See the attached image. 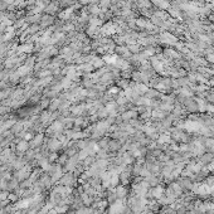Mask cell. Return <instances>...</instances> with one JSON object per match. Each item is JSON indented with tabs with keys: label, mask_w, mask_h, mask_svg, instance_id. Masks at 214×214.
I'll return each instance as SVG.
<instances>
[{
	"label": "cell",
	"mask_w": 214,
	"mask_h": 214,
	"mask_svg": "<svg viewBox=\"0 0 214 214\" xmlns=\"http://www.w3.org/2000/svg\"><path fill=\"white\" fill-rule=\"evenodd\" d=\"M97 117L98 118H107L108 117V111L106 110V107L104 106V107H101V108H98L97 110Z\"/></svg>",
	"instance_id": "6"
},
{
	"label": "cell",
	"mask_w": 214,
	"mask_h": 214,
	"mask_svg": "<svg viewBox=\"0 0 214 214\" xmlns=\"http://www.w3.org/2000/svg\"><path fill=\"white\" fill-rule=\"evenodd\" d=\"M48 106H49V101L44 98V100L42 101V107H43V108H46V107H48Z\"/></svg>",
	"instance_id": "18"
},
{
	"label": "cell",
	"mask_w": 214,
	"mask_h": 214,
	"mask_svg": "<svg viewBox=\"0 0 214 214\" xmlns=\"http://www.w3.org/2000/svg\"><path fill=\"white\" fill-rule=\"evenodd\" d=\"M54 23H56V18H54V16L46 14V15H42V19L39 22V27H40V29H44V28L50 27V25H53Z\"/></svg>",
	"instance_id": "1"
},
{
	"label": "cell",
	"mask_w": 214,
	"mask_h": 214,
	"mask_svg": "<svg viewBox=\"0 0 214 214\" xmlns=\"http://www.w3.org/2000/svg\"><path fill=\"white\" fill-rule=\"evenodd\" d=\"M91 64H92L93 67H95V70H100V68H104V67H105V61H104L102 58L95 56V58L92 59Z\"/></svg>",
	"instance_id": "2"
},
{
	"label": "cell",
	"mask_w": 214,
	"mask_h": 214,
	"mask_svg": "<svg viewBox=\"0 0 214 214\" xmlns=\"http://www.w3.org/2000/svg\"><path fill=\"white\" fill-rule=\"evenodd\" d=\"M22 124H15V125H13V128H12V134L14 135V134H18L19 131H22Z\"/></svg>",
	"instance_id": "13"
},
{
	"label": "cell",
	"mask_w": 214,
	"mask_h": 214,
	"mask_svg": "<svg viewBox=\"0 0 214 214\" xmlns=\"http://www.w3.org/2000/svg\"><path fill=\"white\" fill-rule=\"evenodd\" d=\"M118 92H120L118 86H116V87H112V88L108 90V93H111V95H114V93H118Z\"/></svg>",
	"instance_id": "15"
},
{
	"label": "cell",
	"mask_w": 214,
	"mask_h": 214,
	"mask_svg": "<svg viewBox=\"0 0 214 214\" xmlns=\"http://www.w3.org/2000/svg\"><path fill=\"white\" fill-rule=\"evenodd\" d=\"M42 142H43V136H42V135H38V136H36L34 141L30 142V146H33V148H39L40 145H42Z\"/></svg>",
	"instance_id": "8"
},
{
	"label": "cell",
	"mask_w": 214,
	"mask_h": 214,
	"mask_svg": "<svg viewBox=\"0 0 214 214\" xmlns=\"http://www.w3.org/2000/svg\"><path fill=\"white\" fill-rule=\"evenodd\" d=\"M93 160H95V159H93L92 156H90L88 159H86V161H84V165H86V166H88V165H91V164H92V162H93Z\"/></svg>",
	"instance_id": "17"
},
{
	"label": "cell",
	"mask_w": 214,
	"mask_h": 214,
	"mask_svg": "<svg viewBox=\"0 0 214 214\" xmlns=\"http://www.w3.org/2000/svg\"><path fill=\"white\" fill-rule=\"evenodd\" d=\"M117 86H118V87H121V88H124V90H127L128 87H130V81L124 78V80L117 82Z\"/></svg>",
	"instance_id": "9"
},
{
	"label": "cell",
	"mask_w": 214,
	"mask_h": 214,
	"mask_svg": "<svg viewBox=\"0 0 214 214\" xmlns=\"http://www.w3.org/2000/svg\"><path fill=\"white\" fill-rule=\"evenodd\" d=\"M73 183V174H67V175H63L61 178V184L63 185H71Z\"/></svg>",
	"instance_id": "4"
},
{
	"label": "cell",
	"mask_w": 214,
	"mask_h": 214,
	"mask_svg": "<svg viewBox=\"0 0 214 214\" xmlns=\"http://www.w3.org/2000/svg\"><path fill=\"white\" fill-rule=\"evenodd\" d=\"M120 180H121L122 184H126V183L128 182V175H127L126 173H122L121 175H120Z\"/></svg>",
	"instance_id": "14"
},
{
	"label": "cell",
	"mask_w": 214,
	"mask_h": 214,
	"mask_svg": "<svg viewBox=\"0 0 214 214\" xmlns=\"http://www.w3.org/2000/svg\"><path fill=\"white\" fill-rule=\"evenodd\" d=\"M28 148H29V144L27 141H22L16 145V150H19V151H27Z\"/></svg>",
	"instance_id": "10"
},
{
	"label": "cell",
	"mask_w": 214,
	"mask_h": 214,
	"mask_svg": "<svg viewBox=\"0 0 214 214\" xmlns=\"http://www.w3.org/2000/svg\"><path fill=\"white\" fill-rule=\"evenodd\" d=\"M61 146H62V144L59 142L58 140H56V139H52V140L49 141V144H48V148L52 150L53 152L57 151V150H59V149H61Z\"/></svg>",
	"instance_id": "3"
},
{
	"label": "cell",
	"mask_w": 214,
	"mask_h": 214,
	"mask_svg": "<svg viewBox=\"0 0 214 214\" xmlns=\"http://www.w3.org/2000/svg\"><path fill=\"white\" fill-rule=\"evenodd\" d=\"M120 146H121V142L117 141L116 139H114V140L108 141V149H110L111 151H116V150H118V149H120Z\"/></svg>",
	"instance_id": "5"
},
{
	"label": "cell",
	"mask_w": 214,
	"mask_h": 214,
	"mask_svg": "<svg viewBox=\"0 0 214 214\" xmlns=\"http://www.w3.org/2000/svg\"><path fill=\"white\" fill-rule=\"evenodd\" d=\"M127 49H128V52H130L131 54H138V53H140V47H139L138 43H136V44H128V46H127Z\"/></svg>",
	"instance_id": "7"
},
{
	"label": "cell",
	"mask_w": 214,
	"mask_h": 214,
	"mask_svg": "<svg viewBox=\"0 0 214 214\" xmlns=\"http://www.w3.org/2000/svg\"><path fill=\"white\" fill-rule=\"evenodd\" d=\"M48 214H58V212H57V210H49Z\"/></svg>",
	"instance_id": "22"
},
{
	"label": "cell",
	"mask_w": 214,
	"mask_h": 214,
	"mask_svg": "<svg viewBox=\"0 0 214 214\" xmlns=\"http://www.w3.org/2000/svg\"><path fill=\"white\" fill-rule=\"evenodd\" d=\"M59 106H61V100H54V101L52 102V105H49L50 111H54V110L59 108Z\"/></svg>",
	"instance_id": "11"
},
{
	"label": "cell",
	"mask_w": 214,
	"mask_h": 214,
	"mask_svg": "<svg viewBox=\"0 0 214 214\" xmlns=\"http://www.w3.org/2000/svg\"><path fill=\"white\" fill-rule=\"evenodd\" d=\"M9 91H3V92H0V101H2L3 98H5V97H8L9 96Z\"/></svg>",
	"instance_id": "16"
},
{
	"label": "cell",
	"mask_w": 214,
	"mask_h": 214,
	"mask_svg": "<svg viewBox=\"0 0 214 214\" xmlns=\"http://www.w3.org/2000/svg\"><path fill=\"white\" fill-rule=\"evenodd\" d=\"M78 2H80L81 5H88V4H90L88 0H78Z\"/></svg>",
	"instance_id": "19"
},
{
	"label": "cell",
	"mask_w": 214,
	"mask_h": 214,
	"mask_svg": "<svg viewBox=\"0 0 214 214\" xmlns=\"http://www.w3.org/2000/svg\"><path fill=\"white\" fill-rule=\"evenodd\" d=\"M4 67H5V62L0 59V71H3V70H4Z\"/></svg>",
	"instance_id": "20"
},
{
	"label": "cell",
	"mask_w": 214,
	"mask_h": 214,
	"mask_svg": "<svg viewBox=\"0 0 214 214\" xmlns=\"http://www.w3.org/2000/svg\"><path fill=\"white\" fill-rule=\"evenodd\" d=\"M98 5H100V8H108V9H110V6H111V0H100Z\"/></svg>",
	"instance_id": "12"
},
{
	"label": "cell",
	"mask_w": 214,
	"mask_h": 214,
	"mask_svg": "<svg viewBox=\"0 0 214 214\" xmlns=\"http://www.w3.org/2000/svg\"><path fill=\"white\" fill-rule=\"evenodd\" d=\"M90 4H98L100 3V0H88Z\"/></svg>",
	"instance_id": "21"
}]
</instances>
